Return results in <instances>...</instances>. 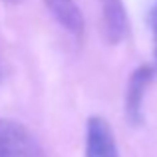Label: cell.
<instances>
[{
	"label": "cell",
	"instance_id": "cell-4",
	"mask_svg": "<svg viewBox=\"0 0 157 157\" xmlns=\"http://www.w3.org/2000/svg\"><path fill=\"white\" fill-rule=\"evenodd\" d=\"M44 2L52 12V16L60 22V26H64L76 36L84 34V14L74 0H44Z\"/></svg>",
	"mask_w": 157,
	"mask_h": 157
},
{
	"label": "cell",
	"instance_id": "cell-6",
	"mask_svg": "<svg viewBox=\"0 0 157 157\" xmlns=\"http://www.w3.org/2000/svg\"><path fill=\"white\" fill-rule=\"evenodd\" d=\"M147 16H149V24L151 28L157 26V0H149V8H147Z\"/></svg>",
	"mask_w": 157,
	"mask_h": 157
},
{
	"label": "cell",
	"instance_id": "cell-1",
	"mask_svg": "<svg viewBox=\"0 0 157 157\" xmlns=\"http://www.w3.org/2000/svg\"><path fill=\"white\" fill-rule=\"evenodd\" d=\"M0 157H44V151L28 127L0 117Z\"/></svg>",
	"mask_w": 157,
	"mask_h": 157
},
{
	"label": "cell",
	"instance_id": "cell-7",
	"mask_svg": "<svg viewBox=\"0 0 157 157\" xmlns=\"http://www.w3.org/2000/svg\"><path fill=\"white\" fill-rule=\"evenodd\" d=\"M153 42H155V60H157V26H153Z\"/></svg>",
	"mask_w": 157,
	"mask_h": 157
},
{
	"label": "cell",
	"instance_id": "cell-3",
	"mask_svg": "<svg viewBox=\"0 0 157 157\" xmlns=\"http://www.w3.org/2000/svg\"><path fill=\"white\" fill-rule=\"evenodd\" d=\"M151 78H153V70L149 66H141L137 68L129 78L127 84V94H125V115L131 119L133 125L141 121V105H143V96L149 86Z\"/></svg>",
	"mask_w": 157,
	"mask_h": 157
},
{
	"label": "cell",
	"instance_id": "cell-8",
	"mask_svg": "<svg viewBox=\"0 0 157 157\" xmlns=\"http://www.w3.org/2000/svg\"><path fill=\"white\" fill-rule=\"evenodd\" d=\"M6 2H10V4H16V2H20V0H6Z\"/></svg>",
	"mask_w": 157,
	"mask_h": 157
},
{
	"label": "cell",
	"instance_id": "cell-5",
	"mask_svg": "<svg viewBox=\"0 0 157 157\" xmlns=\"http://www.w3.org/2000/svg\"><path fill=\"white\" fill-rule=\"evenodd\" d=\"M125 34V10L121 0H104V36L109 44H117Z\"/></svg>",
	"mask_w": 157,
	"mask_h": 157
},
{
	"label": "cell",
	"instance_id": "cell-2",
	"mask_svg": "<svg viewBox=\"0 0 157 157\" xmlns=\"http://www.w3.org/2000/svg\"><path fill=\"white\" fill-rule=\"evenodd\" d=\"M86 157H119L113 131H111L109 123L100 115H94L88 119Z\"/></svg>",
	"mask_w": 157,
	"mask_h": 157
}]
</instances>
